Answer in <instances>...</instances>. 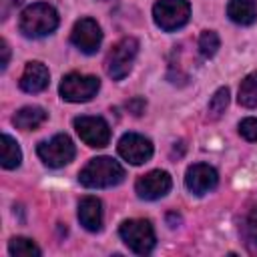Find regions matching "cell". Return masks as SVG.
Here are the masks:
<instances>
[{
    "label": "cell",
    "mask_w": 257,
    "mask_h": 257,
    "mask_svg": "<svg viewBox=\"0 0 257 257\" xmlns=\"http://www.w3.org/2000/svg\"><path fill=\"white\" fill-rule=\"evenodd\" d=\"M58 26V12L46 2H34L20 14L18 28L26 38H42L54 32Z\"/></svg>",
    "instance_id": "6da1fadb"
},
{
    "label": "cell",
    "mask_w": 257,
    "mask_h": 257,
    "mask_svg": "<svg viewBox=\"0 0 257 257\" xmlns=\"http://www.w3.org/2000/svg\"><path fill=\"white\" fill-rule=\"evenodd\" d=\"M124 179V169L110 157H96L86 163V167L78 173L80 185L88 189H106L114 187Z\"/></svg>",
    "instance_id": "7a4b0ae2"
},
{
    "label": "cell",
    "mask_w": 257,
    "mask_h": 257,
    "mask_svg": "<svg viewBox=\"0 0 257 257\" xmlns=\"http://www.w3.org/2000/svg\"><path fill=\"white\" fill-rule=\"evenodd\" d=\"M137 52H139V42L137 38L133 36H124L120 38L108 52L106 56V72L112 80H122L131 68H133V62L137 58Z\"/></svg>",
    "instance_id": "3957f363"
},
{
    "label": "cell",
    "mask_w": 257,
    "mask_h": 257,
    "mask_svg": "<svg viewBox=\"0 0 257 257\" xmlns=\"http://www.w3.org/2000/svg\"><path fill=\"white\" fill-rule=\"evenodd\" d=\"M118 233H120V239L128 245V249L139 255H147L155 249L157 237H155L153 225L147 219H128L120 225Z\"/></svg>",
    "instance_id": "277c9868"
},
{
    "label": "cell",
    "mask_w": 257,
    "mask_h": 257,
    "mask_svg": "<svg viewBox=\"0 0 257 257\" xmlns=\"http://www.w3.org/2000/svg\"><path fill=\"white\" fill-rule=\"evenodd\" d=\"M189 16H191V6L187 0H159L153 6L155 24L165 32L183 28L189 22Z\"/></svg>",
    "instance_id": "5b68a950"
},
{
    "label": "cell",
    "mask_w": 257,
    "mask_h": 257,
    "mask_svg": "<svg viewBox=\"0 0 257 257\" xmlns=\"http://www.w3.org/2000/svg\"><path fill=\"white\" fill-rule=\"evenodd\" d=\"M100 88V80L90 74H80V72H68L60 80V96L68 102H86L92 96H96Z\"/></svg>",
    "instance_id": "8992f818"
},
{
    "label": "cell",
    "mask_w": 257,
    "mask_h": 257,
    "mask_svg": "<svg viewBox=\"0 0 257 257\" xmlns=\"http://www.w3.org/2000/svg\"><path fill=\"white\" fill-rule=\"evenodd\" d=\"M40 161L50 169H60L74 159V145L68 135H54L50 141H42L36 147Z\"/></svg>",
    "instance_id": "52a82bcc"
},
{
    "label": "cell",
    "mask_w": 257,
    "mask_h": 257,
    "mask_svg": "<svg viewBox=\"0 0 257 257\" xmlns=\"http://www.w3.org/2000/svg\"><path fill=\"white\" fill-rule=\"evenodd\" d=\"M74 128H76L80 141L88 147L102 149L110 141V126L102 116H76Z\"/></svg>",
    "instance_id": "ba28073f"
},
{
    "label": "cell",
    "mask_w": 257,
    "mask_h": 257,
    "mask_svg": "<svg viewBox=\"0 0 257 257\" xmlns=\"http://www.w3.org/2000/svg\"><path fill=\"white\" fill-rule=\"evenodd\" d=\"M70 42L84 54H94L100 48L102 42V32L100 26L96 24V20L92 18H80L72 32H70Z\"/></svg>",
    "instance_id": "9c48e42d"
},
{
    "label": "cell",
    "mask_w": 257,
    "mask_h": 257,
    "mask_svg": "<svg viewBox=\"0 0 257 257\" xmlns=\"http://www.w3.org/2000/svg\"><path fill=\"white\" fill-rule=\"evenodd\" d=\"M118 155L131 165H143L153 157V145L143 135L126 133L118 141Z\"/></svg>",
    "instance_id": "30bf717a"
},
{
    "label": "cell",
    "mask_w": 257,
    "mask_h": 257,
    "mask_svg": "<svg viewBox=\"0 0 257 257\" xmlns=\"http://www.w3.org/2000/svg\"><path fill=\"white\" fill-rule=\"evenodd\" d=\"M171 185H173L171 175H169L167 171L157 169V171H151V173L143 175V177L137 181L135 191H137V195H139L141 199H145V201H155V199L165 197V195L171 191Z\"/></svg>",
    "instance_id": "8fae6325"
},
{
    "label": "cell",
    "mask_w": 257,
    "mask_h": 257,
    "mask_svg": "<svg viewBox=\"0 0 257 257\" xmlns=\"http://www.w3.org/2000/svg\"><path fill=\"white\" fill-rule=\"evenodd\" d=\"M219 183V175L213 167L205 165V163H197V165H191L187 169V175H185V185L187 189L193 193V195H207L209 191H213Z\"/></svg>",
    "instance_id": "7c38bea8"
},
{
    "label": "cell",
    "mask_w": 257,
    "mask_h": 257,
    "mask_svg": "<svg viewBox=\"0 0 257 257\" xmlns=\"http://www.w3.org/2000/svg\"><path fill=\"white\" fill-rule=\"evenodd\" d=\"M48 78H50L48 68L42 62L32 60V62H28L24 66V72L20 76V88L24 92H30V94L40 92V90H44L48 86Z\"/></svg>",
    "instance_id": "4fadbf2b"
},
{
    "label": "cell",
    "mask_w": 257,
    "mask_h": 257,
    "mask_svg": "<svg viewBox=\"0 0 257 257\" xmlns=\"http://www.w3.org/2000/svg\"><path fill=\"white\" fill-rule=\"evenodd\" d=\"M78 221L86 231L102 229V203L96 197H84L78 203Z\"/></svg>",
    "instance_id": "5bb4252c"
},
{
    "label": "cell",
    "mask_w": 257,
    "mask_h": 257,
    "mask_svg": "<svg viewBox=\"0 0 257 257\" xmlns=\"http://www.w3.org/2000/svg\"><path fill=\"white\" fill-rule=\"evenodd\" d=\"M227 14L235 24L249 26L257 20V2L255 0H229Z\"/></svg>",
    "instance_id": "9a60e30c"
},
{
    "label": "cell",
    "mask_w": 257,
    "mask_h": 257,
    "mask_svg": "<svg viewBox=\"0 0 257 257\" xmlns=\"http://www.w3.org/2000/svg\"><path fill=\"white\" fill-rule=\"evenodd\" d=\"M46 110L40 106H24L12 116V122L20 131H34L46 120Z\"/></svg>",
    "instance_id": "2e32d148"
},
{
    "label": "cell",
    "mask_w": 257,
    "mask_h": 257,
    "mask_svg": "<svg viewBox=\"0 0 257 257\" xmlns=\"http://www.w3.org/2000/svg\"><path fill=\"white\" fill-rule=\"evenodd\" d=\"M22 161V153L18 143L10 135H2V145H0V163L4 169H16Z\"/></svg>",
    "instance_id": "e0dca14e"
},
{
    "label": "cell",
    "mask_w": 257,
    "mask_h": 257,
    "mask_svg": "<svg viewBox=\"0 0 257 257\" xmlns=\"http://www.w3.org/2000/svg\"><path fill=\"white\" fill-rule=\"evenodd\" d=\"M237 100L245 108H255L257 106V72H251L241 80Z\"/></svg>",
    "instance_id": "ac0fdd59"
},
{
    "label": "cell",
    "mask_w": 257,
    "mask_h": 257,
    "mask_svg": "<svg viewBox=\"0 0 257 257\" xmlns=\"http://www.w3.org/2000/svg\"><path fill=\"white\" fill-rule=\"evenodd\" d=\"M8 251L14 257H38L40 255L38 245L26 237H12L8 243Z\"/></svg>",
    "instance_id": "d6986e66"
},
{
    "label": "cell",
    "mask_w": 257,
    "mask_h": 257,
    "mask_svg": "<svg viewBox=\"0 0 257 257\" xmlns=\"http://www.w3.org/2000/svg\"><path fill=\"white\" fill-rule=\"evenodd\" d=\"M219 44H221V40H219L217 32H213V30H205V32L199 36V52H201L205 58L215 56V52L219 50Z\"/></svg>",
    "instance_id": "ffe728a7"
},
{
    "label": "cell",
    "mask_w": 257,
    "mask_h": 257,
    "mask_svg": "<svg viewBox=\"0 0 257 257\" xmlns=\"http://www.w3.org/2000/svg\"><path fill=\"white\" fill-rule=\"evenodd\" d=\"M227 104H229V88L223 86V88H219V90L211 96V100H209V114H211L213 118L221 116V114L225 112Z\"/></svg>",
    "instance_id": "44dd1931"
},
{
    "label": "cell",
    "mask_w": 257,
    "mask_h": 257,
    "mask_svg": "<svg viewBox=\"0 0 257 257\" xmlns=\"http://www.w3.org/2000/svg\"><path fill=\"white\" fill-rule=\"evenodd\" d=\"M239 135H241L245 141L255 143V141H257V118H253V116L243 118V120L239 122Z\"/></svg>",
    "instance_id": "7402d4cb"
},
{
    "label": "cell",
    "mask_w": 257,
    "mask_h": 257,
    "mask_svg": "<svg viewBox=\"0 0 257 257\" xmlns=\"http://www.w3.org/2000/svg\"><path fill=\"white\" fill-rule=\"evenodd\" d=\"M247 233L257 243V209H253L249 213V217H247Z\"/></svg>",
    "instance_id": "603a6c76"
},
{
    "label": "cell",
    "mask_w": 257,
    "mask_h": 257,
    "mask_svg": "<svg viewBox=\"0 0 257 257\" xmlns=\"http://www.w3.org/2000/svg\"><path fill=\"white\" fill-rule=\"evenodd\" d=\"M22 0H0V18L2 20H6L8 18V14L20 4Z\"/></svg>",
    "instance_id": "cb8c5ba5"
},
{
    "label": "cell",
    "mask_w": 257,
    "mask_h": 257,
    "mask_svg": "<svg viewBox=\"0 0 257 257\" xmlns=\"http://www.w3.org/2000/svg\"><path fill=\"white\" fill-rule=\"evenodd\" d=\"M0 52H2V58H0V68L4 70L8 66V58H10V48L6 44V40H0Z\"/></svg>",
    "instance_id": "d4e9b609"
}]
</instances>
